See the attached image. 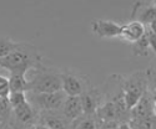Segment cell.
I'll return each mask as SVG.
<instances>
[{
	"instance_id": "30bf717a",
	"label": "cell",
	"mask_w": 156,
	"mask_h": 129,
	"mask_svg": "<svg viewBox=\"0 0 156 129\" xmlns=\"http://www.w3.org/2000/svg\"><path fill=\"white\" fill-rule=\"evenodd\" d=\"M152 102H154V94L147 89V91L145 92V94L142 96L140 98V101L136 103V106L130 111V118H134V119L154 118Z\"/></svg>"
},
{
	"instance_id": "d6986e66",
	"label": "cell",
	"mask_w": 156,
	"mask_h": 129,
	"mask_svg": "<svg viewBox=\"0 0 156 129\" xmlns=\"http://www.w3.org/2000/svg\"><path fill=\"white\" fill-rule=\"evenodd\" d=\"M10 96V83L9 78L0 74V98H9Z\"/></svg>"
},
{
	"instance_id": "ffe728a7",
	"label": "cell",
	"mask_w": 156,
	"mask_h": 129,
	"mask_svg": "<svg viewBox=\"0 0 156 129\" xmlns=\"http://www.w3.org/2000/svg\"><path fill=\"white\" fill-rule=\"evenodd\" d=\"M146 37H147V41H149L150 50L156 55V34L151 32V31L146 28Z\"/></svg>"
},
{
	"instance_id": "603a6c76",
	"label": "cell",
	"mask_w": 156,
	"mask_h": 129,
	"mask_svg": "<svg viewBox=\"0 0 156 129\" xmlns=\"http://www.w3.org/2000/svg\"><path fill=\"white\" fill-rule=\"evenodd\" d=\"M0 129H14L11 123H2L0 124Z\"/></svg>"
},
{
	"instance_id": "5b68a950",
	"label": "cell",
	"mask_w": 156,
	"mask_h": 129,
	"mask_svg": "<svg viewBox=\"0 0 156 129\" xmlns=\"http://www.w3.org/2000/svg\"><path fill=\"white\" fill-rule=\"evenodd\" d=\"M28 101L37 112L46 111H60L64 101L66 98L62 91L53 92V93H30L27 92Z\"/></svg>"
},
{
	"instance_id": "484cf974",
	"label": "cell",
	"mask_w": 156,
	"mask_h": 129,
	"mask_svg": "<svg viewBox=\"0 0 156 129\" xmlns=\"http://www.w3.org/2000/svg\"><path fill=\"white\" fill-rule=\"evenodd\" d=\"M119 129H130V127H129L127 123H121L120 127H119Z\"/></svg>"
},
{
	"instance_id": "d4e9b609",
	"label": "cell",
	"mask_w": 156,
	"mask_h": 129,
	"mask_svg": "<svg viewBox=\"0 0 156 129\" xmlns=\"http://www.w3.org/2000/svg\"><path fill=\"white\" fill-rule=\"evenodd\" d=\"M33 129H49V128H48V127H45V125H43V124H39V123H37Z\"/></svg>"
},
{
	"instance_id": "4dcf8cb0",
	"label": "cell",
	"mask_w": 156,
	"mask_h": 129,
	"mask_svg": "<svg viewBox=\"0 0 156 129\" xmlns=\"http://www.w3.org/2000/svg\"><path fill=\"white\" fill-rule=\"evenodd\" d=\"M155 3H156V2H155Z\"/></svg>"
},
{
	"instance_id": "52a82bcc",
	"label": "cell",
	"mask_w": 156,
	"mask_h": 129,
	"mask_svg": "<svg viewBox=\"0 0 156 129\" xmlns=\"http://www.w3.org/2000/svg\"><path fill=\"white\" fill-rule=\"evenodd\" d=\"M83 113L85 115H95L96 111L105 102V94L101 87H91L90 86L86 91L80 96Z\"/></svg>"
},
{
	"instance_id": "6da1fadb",
	"label": "cell",
	"mask_w": 156,
	"mask_h": 129,
	"mask_svg": "<svg viewBox=\"0 0 156 129\" xmlns=\"http://www.w3.org/2000/svg\"><path fill=\"white\" fill-rule=\"evenodd\" d=\"M41 60L43 56L36 46L29 42H19L9 56L0 58V68L6 70L9 73H28L40 66Z\"/></svg>"
},
{
	"instance_id": "e0dca14e",
	"label": "cell",
	"mask_w": 156,
	"mask_h": 129,
	"mask_svg": "<svg viewBox=\"0 0 156 129\" xmlns=\"http://www.w3.org/2000/svg\"><path fill=\"white\" fill-rule=\"evenodd\" d=\"M12 109L10 106L9 98H0V122L11 123Z\"/></svg>"
},
{
	"instance_id": "f546056e",
	"label": "cell",
	"mask_w": 156,
	"mask_h": 129,
	"mask_svg": "<svg viewBox=\"0 0 156 129\" xmlns=\"http://www.w3.org/2000/svg\"><path fill=\"white\" fill-rule=\"evenodd\" d=\"M155 129H156V127H155Z\"/></svg>"
},
{
	"instance_id": "7402d4cb",
	"label": "cell",
	"mask_w": 156,
	"mask_h": 129,
	"mask_svg": "<svg viewBox=\"0 0 156 129\" xmlns=\"http://www.w3.org/2000/svg\"><path fill=\"white\" fill-rule=\"evenodd\" d=\"M151 32H154V34H156V20H154L150 25H149V26H146Z\"/></svg>"
},
{
	"instance_id": "83f0119b",
	"label": "cell",
	"mask_w": 156,
	"mask_h": 129,
	"mask_svg": "<svg viewBox=\"0 0 156 129\" xmlns=\"http://www.w3.org/2000/svg\"><path fill=\"white\" fill-rule=\"evenodd\" d=\"M152 94H155V96H156V92H155V93H152Z\"/></svg>"
},
{
	"instance_id": "4fadbf2b",
	"label": "cell",
	"mask_w": 156,
	"mask_h": 129,
	"mask_svg": "<svg viewBox=\"0 0 156 129\" xmlns=\"http://www.w3.org/2000/svg\"><path fill=\"white\" fill-rule=\"evenodd\" d=\"M28 73H10L9 83H10V93L12 92H25L29 91V81H28Z\"/></svg>"
},
{
	"instance_id": "ac0fdd59",
	"label": "cell",
	"mask_w": 156,
	"mask_h": 129,
	"mask_svg": "<svg viewBox=\"0 0 156 129\" xmlns=\"http://www.w3.org/2000/svg\"><path fill=\"white\" fill-rule=\"evenodd\" d=\"M146 71V76H147V89L151 93L156 92V70L152 67H149Z\"/></svg>"
},
{
	"instance_id": "7a4b0ae2",
	"label": "cell",
	"mask_w": 156,
	"mask_h": 129,
	"mask_svg": "<svg viewBox=\"0 0 156 129\" xmlns=\"http://www.w3.org/2000/svg\"><path fill=\"white\" fill-rule=\"evenodd\" d=\"M30 93H53L61 91V70L41 63L28 72Z\"/></svg>"
},
{
	"instance_id": "9a60e30c",
	"label": "cell",
	"mask_w": 156,
	"mask_h": 129,
	"mask_svg": "<svg viewBox=\"0 0 156 129\" xmlns=\"http://www.w3.org/2000/svg\"><path fill=\"white\" fill-rule=\"evenodd\" d=\"M133 47V54L136 57H146L150 55V46H149V41H147V37H146V32L145 35L142 36L139 41H136L135 44L131 45Z\"/></svg>"
},
{
	"instance_id": "cb8c5ba5",
	"label": "cell",
	"mask_w": 156,
	"mask_h": 129,
	"mask_svg": "<svg viewBox=\"0 0 156 129\" xmlns=\"http://www.w3.org/2000/svg\"><path fill=\"white\" fill-rule=\"evenodd\" d=\"M152 113H154V117L156 118V96L154 94V102H152Z\"/></svg>"
},
{
	"instance_id": "44dd1931",
	"label": "cell",
	"mask_w": 156,
	"mask_h": 129,
	"mask_svg": "<svg viewBox=\"0 0 156 129\" xmlns=\"http://www.w3.org/2000/svg\"><path fill=\"white\" fill-rule=\"evenodd\" d=\"M121 123L119 122H114V121H110V122H100L99 121V129H119Z\"/></svg>"
},
{
	"instance_id": "2e32d148",
	"label": "cell",
	"mask_w": 156,
	"mask_h": 129,
	"mask_svg": "<svg viewBox=\"0 0 156 129\" xmlns=\"http://www.w3.org/2000/svg\"><path fill=\"white\" fill-rule=\"evenodd\" d=\"M19 42L14 41L12 38L0 35V58H4L6 56H9L12 51L16 48Z\"/></svg>"
},
{
	"instance_id": "277c9868",
	"label": "cell",
	"mask_w": 156,
	"mask_h": 129,
	"mask_svg": "<svg viewBox=\"0 0 156 129\" xmlns=\"http://www.w3.org/2000/svg\"><path fill=\"white\" fill-rule=\"evenodd\" d=\"M90 87L87 77L74 68L61 70V91L66 97H80Z\"/></svg>"
},
{
	"instance_id": "3957f363",
	"label": "cell",
	"mask_w": 156,
	"mask_h": 129,
	"mask_svg": "<svg viewBox=\"0 0 156 129\" xmlns=\"http://www.w3.org/2000/svg\"><path fill=\"white\" fill-rule=\"evenodd\" d=\"M147 91L146 71H136L122 78V97L126 109L130 112Z\"/></svg>"
},
{
	"instance_id": "8992f818",
	"label": "cell",
	"mask_w": 156,
	"mask_h": 129,
	"mask_svg": "<svg viewBox=\"0 0 156 129\" xmlns=\"http://www.w3.org/2000/svg\"><path fill=\"white\" fill-rule=\"evenodd\" d=\"M90 30L99 38H118L121 35L122 24L114 20L94 19L90 24Z\"/></svg>"
},
{
	"instance_id": "ba28073f",
	"label": "cell",
	"mask_w": 156,
	"mask_h": 129,
	"mask_svg": "<svg viewBox=\"0 0 156 129\" xmlns=\"http://www.w3.org/2000/svg\"><path fill=\"white\" fill-rule=\"evenodd\" d=\"M131 20L139 21L145 26L156 20V3L155 2H137L133 5Z\"/></svg>"
},
{
	"instance_id": "4316f807",
	"label": "cell",
	"mask_w": 156,
	"mask_h": 129,
	"mask_svg": "<svg viewBox=\"0 0 156 129\" xmlns=\"http://www.w3.org/2000/svg\"><path fill=\"white\" fill-rule=\"evenodd\" d=\"M152 68H155V70H156V64H155V66H152Z\"/></svg>"
},
{
	"instance_id": "9c48e42d",
	"label": "cell",
	"mask_w": 156,
	"mask_h": 129,
	"mask_svg": "<svg viewBox=\"0 0 156 129\" xmlns=\"http://www.w3.org/2000/svg\"><path fill=\"white\" fill-rule=\"evenodd\" d=\"M37 123L48 127L49 129H71V122L64 117L61 109L39 112Z\"/></svg>"
},
{
	"instance_id": "7c38bea8",
	"label": "cell",
	"mask_w": 156,
	"mask_h": 129,
	"mask_svg": "<svg viewBox=\"0 0 156 129\" xmlns=\"http://www.w3.org/2000/svg\"><path fill=\"white\" fill-rule=\"evenodd\" d=\"M61 113L69 122H74L77 118H80L84 114L80 97H66L65 98L64 104L61 107Z\"/></svg>"
},
{
	"instance_id": "5bb4252c",
	"label": "cell",
	"mask_w": 156,
	"mask_h": 129,
	"mask_svg": "<svg viewBox=\"0 0 156 129\" xmlns=\"http://www.w3.org/2000/svg\"><path fill=\"white\" fill-rule=\"evenodd\" d=\"M71 129H99V121L95 115L83 114L80 118L71 122Z\"/></svg>"
},
{
	"instance_id": "8fae6325",
	"label": "cell",
	"mask_w": 156,
	"mask_h": 129,
	"mask_svg": "<svg viewBox=\"0 0 156 129\" xmlns=\"http://www.w3.org/2000/svg\"><path fill=\"white\" fill-rule=\"evenodd\" d=\"M145 32H146L145 25H142L139 21L130 20L129 22L122 24V30H121L120 38L133 45L136 41H139L140 38L145 35Z\"/></svg>"
},
{
	"instance_id": "f1b7e54d",
	"label": "cell",
	"mask_w": 156,
	"mask_h": 129,
	"mask_svg": "<svg viewBox=\"0 0 156 129\" xmlns=\"http://www.w3.org/2000/svg\"><path fill=\"white\" fill-rule=\"evenodd\" d=\"M0 124H2V122H0Z\"/></svg>"
}]
</instances>
